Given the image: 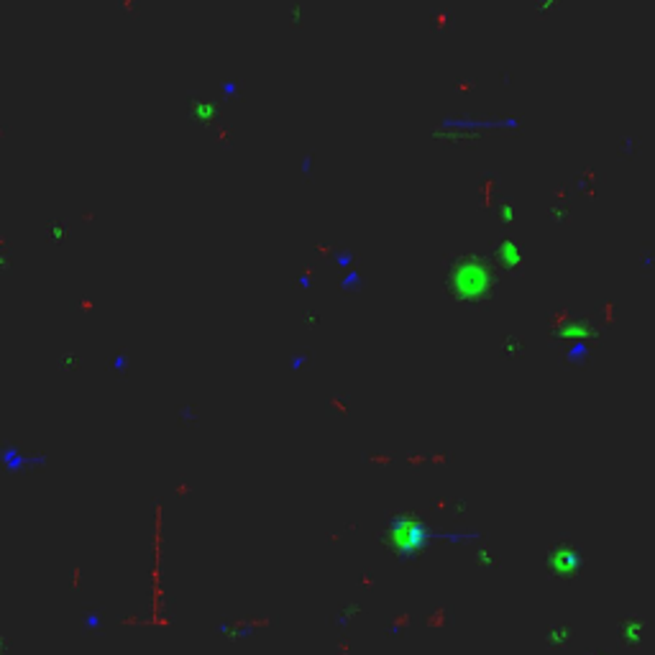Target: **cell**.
<instances>
[{
  "label": "cell",
  "mask_w": 655,
  "mask_h": 655,
  "mask_svg": "<svg viewBox=\"0 0 655 655\" xmlns=\"http://www.w3.org/2000/svg\"><path fill=\"white\" fill-rule=\"evenodd\" d=\"M363 586H374V578H371V576H363Z\"/></svg>",
  "instance_id": "277c9868"
},
{
  "label": "cell",
  "mask_w": 655,
  "mask_h": 655,
  "mask_svg": "<svg viewBox=\"0 0 655 655\" xmlns=\"http://www.w3.org/2000/svg\"><path fill=\"white\" fill-rule=\"evenodd\" d=\"M427 624H432V627H443V624H446V612H443V609H438L432 617H427Z\"/></svg>",
  "instance_id": "6da1fadb"
},
{
  "label": "cell",
  "mask_w": 655,
  "mask_h": 655,
  "mask_svg": "<svg viewBox=\"0 0 655 655\" xmlns=\"http://www.w3.org/2000/svg\"><path fill=\"white\" fill-rule=\"evenodd\" d=\"M184 494H189V484H179L177 487V497H184Z\"/></svg>",
  "instance_id": "3957f363"
},
{
  "label": "cell",
  "mask_w": 655,
  "mask_h": 655,
  "mask_svg": "<svg viewBox=\"0 0 655 655\" xmlns=\"http://www.w3.org/2000/svg\"><path fill=\"white\" fill-rule=\"evenodd\" d=\"M409 622V614H402V617H397L394 622H392V629H399V627H404Z\"/></svg>",
  "instance_id": "7a4b0ae2"
}]
</instances>
